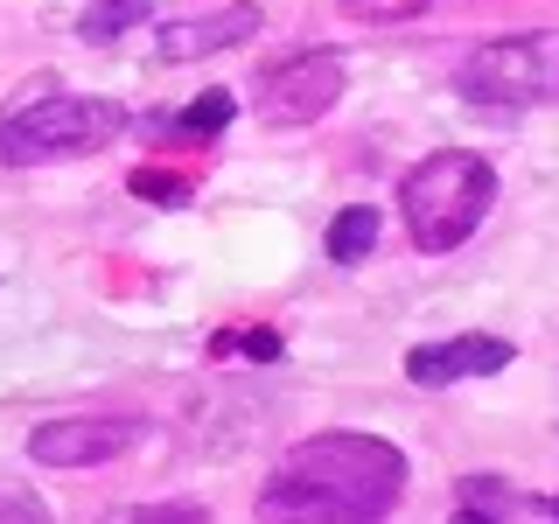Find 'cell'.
I'll return each mask as SVG.
<instances>
[{
  "mask_svg": "<svg viewBox=\"0 0 559 524\" xmlns=\"http://www.w3.org/2000/svg\"><path fill=\"white\" fill-rule=\"evenodd\" d=\"M127 133V112L112 98H70L49 92L22 105V112L0 119V162L8 168H43V162H78V154H98Z\"/></svg>",
  "mask_w": 559,
  "mask_h": 524,
  "instance_id": "cell-3",
  "label": "cell"
},
{
  "mask_svg": "<svg viewBox=\"0 0 559 524\" xmlns=\"http://www.w3.org/2000/svg\"><path fill=\"white\" fill-rule=\"evenodd\" d=\"M127 517H140V524H203L210 511L203 503H140V511H127Z\"/></svg>",
  "mask_w": 559,
  "mask_h": 524,
  "instance_id": "cell-16",
  "label": "cell"
},
{
  "mask_svg": "<svg viewBox=\"0 0 559 524\" xmlns=\"http://www.w3.org/2000/svg\"><path fill=\"white\" fill-rule=\"evenodd\" d=\"M217 357H252V364H273V357H287V343H280V329H245V336H217Z\"/></svg>",
  "mask_w": 559,
  "mask_h": 524,
  "instance_id": "cell-15",
  "label": "cell"
},
{
  "mask_svg": "<svg viewBox=\"0 0 559 524\" xmlns=\"http://www.w3.org/2000/svg\"><path fill=\"white\" fill-rule=\"evenodd\" d=\"M0 511H8V517H43V503H28V497H0Z\"/></svg>",
  "mask_w": 559,
  "mask_h": 524,
  "instance_id": "cell-17",
  "label": "cell"
},
{
  "mask_svg": "<svg viewBox=\"0 0 559 524\" xmlns=\"http://www.w3.org/2000/svg\"><path fill=\"white\" fill-rule=\"evenodd\" d=\"M259 112L273 127H314L329 105L343 98V57L336 49H301V57H280L266 78H259Z\"/></svg>",
  "mask_w": 559,
  "mask_h": 524,
  "instance_id": "cell-5",
  "label": "cell"
},
{
  "mask_svg": "<svg viewBox=\"0 0 559 524\" xmlns=\"http://www.w3.org/2000/svg\"><path fill=\"white\" fill-rule=\"evenodd\" d=\"M140 419H119V413H70V419H49V427L28 433V462L43 468H98V462H119L133 441H140Z\"/></svg>",
  "mask_w": 559,
  "mask_h": 524,
  "instance_id": "cell-6",
  "label": "cell"
},
{
  "mask_svg": "<svg viewBox=\"0 0 559 524\" xmlns=\"http://www.w3.org/2000/svg\"><path fill=\"white\" fill-rule=\"evenodd\" d=\"M127 189H133L140 203H162V210H182V203H189V182H182L175 168H133Z\"/></svg>",
  "mask_w": 559,
  "mask_h": 524,
  "instance_id": "cell-13",
  "label": "cell"
},
{
  "mask_svg": "<svg viewBox=\"0 0 559 524\" xmlns=\"http://www.w3.org/2000/svg\"><path fill=\"white\" fill-rule=\"evenodd\" d=\"M259 22H266V14H259L252 0H231V8H217V14H182V22H168L162 35H154V57H162V63H197V57H217V49L252 43Z\"/></svg>",
  "mask_w": 559,
  "mask_h": 524,
  "instance_id": "cell-8",
  "label": "cell"
},
{
  "mask_svg": "<svg viewBox=\"0 0 559 524\" xmlns=\"http://www.w3.org/2000/svg\"><path fill=\"white\" fill-rule=\"evenodd\" d=\"M378 231H384V217L371 203H349L329 217V231H322V252L336 259V266H364V259L378 252Z\"/></svg>",
  "mask_w": 559,
  "mask_h": 524,
  "instance_id": "cell-9",
  "label": "cell"
},
{
  "mask_svg": "<svg viewBox=\"0 0 559 524\" xmlns=\"http://www.w3.org/2000/svg\"><path fill=\"white\" fill-rule=\"evenodd\" d=\"M546 511H552V517H559V497H552V503H546Z\"/></svg>",
  "mask_w": 559,
  "mask_h": 524,
  "instance_id": "cell-18",
  "label": "cell"
},
{
  "mask_svg": "<svg viewBox=\"0 0 559 524\" xmlns=\"http://www.w3.org/2000/svg\"><path fill=\"white\" fill-rule=\"evenodd\" d=\"M454 503H462V511H489V517H518V511H524V503H518L497 476H468L462 489H454Z\"/></svg>",
  "mask_w": 559,
  "mask_h": 524,
  "instance_id": "cell-14",
  "label": "cell"
},
{
  "mask_svg": "<svg viewBox=\"0 0 559 524\" xmlns=\"http://www.w3.org/2000/svg\"><path fill=\"white\" fill-rule=\"evenodd\" d=\"M511 357H518V349L503 336H448V343L406 349V378L427 384V392H448V384H462V378H497Z\"/></svg>",
  "mask_w": 559,
  "mask_h": 524,
  "instance_id": "cell-7",
  "label": "cell"
},
{
  "mask_svg": "<svg viewBox=\"0 0 559 524\" xmlns=\"http://www.w3.org/2000/svg\"><path fill=\"white\" fill-rule=\"evenodd\" d=\"M406 497V454L378 433H314L280 454V468L259 489L266 517H329V524H364L392 517Z\"/></svg>",
  "mask_w": 559,
  "mask_h": 524,
  "instance_id": "cell-1",
  "label": "cell"
},
{
  "mask_svg": "<svg viewBox=\"0 0 559 524\" xmlns=\"http://www.w3.org/2000/svg\"><path fill=\"white\" fill-rule=\"evenodd\" d=\"M147 14H154V0H92L84 22H78V35H84V43H112V35H127L133 22H147Z\"/></svg>",
  "mask_w": 559,
  "mask_h": 524,
  "instance_id": "cell-11",
  "label": "cell"
},
{
  "mask_svg": "<svg viewBox=\"0 0 559 524\" xmlns=\"http://www.w3.org/2000/svg\"><path fill=\"white\" fill-rule=\"evenodd\" d=\"M497 210V168L468 147H441L399 182V217L419 252H454L462 238H476V224Z\"/></svg>",
  "mask_w": 559,
  "mask_h": 524,
  "instance_id": "cell-2",
  "label": "cell"
},
{
  "mask_svg": "<svg viewBox=\"0 0 559 524\" xmlns=\"http://www.w3.org/2000/svg\"><path fill=\"white\" fill-rule=\"evenodd\" d=\"M454 92L489 112H524L538 98H559V28H532V35H503L483 43L476 57H462Z\"/></svg>",
  "mask_w": 559,
  "mask_h": 524,
  "instance_id": "cell-4",
  "label": "cell"
},
{
  "mask_svg": "<svg viewBox=\"0 0 559 524\" xmlns=\"http://www.w3.org/2000/svg\"><path fill=\"white\" fill-rule=\"evenodd\" d=\"M433 0H343V14L349 22H364V28H399V22H419Z\"/></svg>",
  "mask_w": 559,
  "mask_h": 524,
  "instance_id": "cell-12",
  "label": "cell"
},
{
  "mask_svg": "<svg viewBox=\"0 0 559 524\" xmlns=\"http://www.w3.org/2000/svg\"><path fill=\"white\" fill-rule=\"evenodd\" d=\"M231 112H238V98L224 92V84H210L203 98H189L182 112L168 119V140H189V147H210V140H224V127H231Z\"/></svg>",
  "mask_w": 559,
  "mask_h": 524,
  "instance_id": "cell-10",
  "label": "cell"
}]
</instances>
